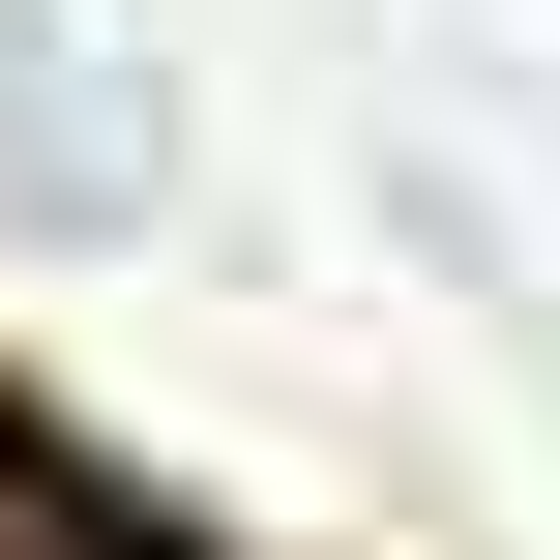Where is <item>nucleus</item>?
I'll return each mask as SVG.
<instances>
[{
  "label": "nucleus",
  "instance_id": "f257e3e1",
  "mask_svg": "<svg viewBox=\"0 0 560 560\" xmlns=\"http://www.w3.org/2000/svg\"><path fill=\"white\" fill-rule=\"evenodd\" d=\"M0 560H59V532H0Z\"/></svg>",
  "mask_w": 560,
  "mask_h": 560
}]
</instances>
